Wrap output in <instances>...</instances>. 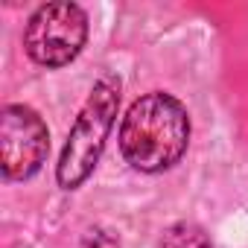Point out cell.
<instances>
[{"label": "cell", "instance_id": "1", "mask_svg": "<svg viewBox=\"0 0 248 248\" xmlns=\"http://www.w3.org/2000/svg\"><path fill=\"white\" fill-rule=\"evenodd\" d=\"M190 143V114L164 91L135 99L120 123V152L140 172H164L175 167Z\"/></svg>", "mask_w": 248, "mask_h": 248}, {"label": "cell", "instance_id": "2", "mask_svg": "<svg viewBox=\"0 0 248 248\" xmlns=\"http://www.w3.org/2000/svg\"><path fill=\"white\" fill-rule=\"evenodd\" d=\"M117 108H120V79L102 76L88 93L85 105L79 108L67 135V143L62 149L59 167H56V178L64 190H76L93 172L105 149L108 132L114 126Z\"/></svg>", "mask_w": 248, "mask_h": 248}, {"label": "cell", "instance_id": "3", "mask_svg": "<svg viewBox=\"0 0 248 248\" xmlns=\"http://www.w3.org/2000/svg\"><path fill=\"white\" fill-rule=\"evenodd\" d=\"M88 41V15L70 0L38 6L24 30V50L41 67L70 64Z\"/></svg>", "mask_w": 248, "mask_h": 248}, {"label": "cell", "instance_id": "4", "mask_svg": "<svg viewBox=\"0 0 248 248\" xmlns=\"http://www.w3.org/2000/svg\"><path fill=\"white\" fill-rule=\"evenodd\" d=\"M50 152L47 123L30 105H6L0 114V170L6 181L32 178Z\"/></svg>", "mask_w": 248, "mask_h": 248}, {"label": "cell", "instance_id": "5", "mask_svg": "<svg viewBox=\"0 0 248 248\" xmlns=\"http://www.w3.org/2000/svg\"><path fill=\"white\" fill-rule=\"evenodd\" d=\"M161 248H213L207 233L193 222H175L164 231Z\"/></svg>", "mask_w": 248, "mask_h": 248}, {"label": "cell", "instance_id": "6", "mask_svg": "<svg viewBox=\"0 0 248 248\" xmlns=\"http://www.w3.org/2000/svg\"><path fill=\"white\" fill-rule=\"evenodd\" d=\"M85 248H120V242L108 233V231H91L88 236H85Z\"/></svg>", "mask_w": 248, "mask_h": 248}]
</instances>
